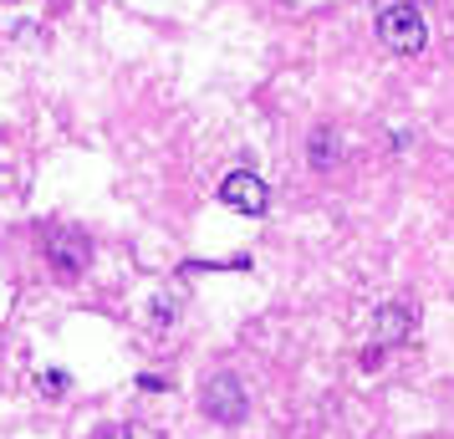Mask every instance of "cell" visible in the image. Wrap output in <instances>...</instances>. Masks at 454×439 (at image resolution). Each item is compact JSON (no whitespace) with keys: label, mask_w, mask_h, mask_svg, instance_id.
Wrapping results in <instances>:
<instances>
[{"label":"cell","mask_w":454,"mask_h":439,"mask_svg":"<svg viewBox=\"0 0 454 439\" xmlns=\"http://www.w3.org/2000/svg\"><path fill=\"white\" fill-rule=\"evenodd\" d=\"M378 36L388 51H403V57H419L424 46H429V26H424V11L403 0V5H388L383 16H378Z\"/></svg>","instance_id":"6da1fadb"},{"label":"cell","mask_w":454,"mask_h":439,"mask_svg":"<svg viewBox=\"0 0 454 439\" xmlns=\"http://www.w3.org/2000/svg\"><path fill=\"white\" fill-rule=\"evenodd\" d=\"M42 251H46V261H51L62 276H77L87 266L92 246H87L82 231H72V225H62V220H46V225H42Z\"/></svg>","instance_id":"7a4b0ae2"},{"label":"cell","mask_w":454,"mask_h":439,"mask_svg":"<svg viewBox=\"0 0 454 439\" xmlns=\"http://www.w3.org/2000/svg\"><path fill=\"white\" fill-rule=\"evenodd\" d=\"M205 414L215 419V424H240L246 419V388H240V378L235 373H215L205 388Z\"/></svg>","instance_id":"3957f363"},{"label":"cell","mask_w":454,"mask_h":439,"mask_svg":"<svg viewBox=\"0 0 454 439\" xmlns=\"http://www.w3.org/2000/svg\"><path fill=\"white\" fill-rule=\"evenodd\" d=\"M220 200H225L230 209H240V215H266L270 189H266V179H255L250 169H230L225 179H220Z\"/></svg>","instance_id":"277c9868"},{"label":"cell","mask_w":454,"mask_h":439,"mask_svg":"<svg viewBox=\"0 0 454 439\" xmlns=\"http://www.w3.org/2000/svg\"><path fill=\"white\" fill-rule=\"evenodd\" d=\"M409 327H413V312H409V307H398V302L378 312V342H398Z\"/></svg>","instance_id":"5b68a950"},{"label":"cell","mask_w":454,"mask_h":439,"mask_svg":"<svg viewBox=\"0 0 454 439\" xmlns=\"http://www.w3.org/2000/svg\"><path fill=\"white\" fill-rule=\"evenodd\" d=\"M311 164H317V169L332 164V144H327V133H317V144H311Z\"/></svg>","instance_id":"8992f818"},{"label":"cell","mask_w":454,"mask_h":439,"mask_svg":"<svg viewBox=\"0 0 454 439\" xmlns=\"http://www.w3.org/2000/svg\"><path fill=\"white\" fill-rule=\"evenodd\" d=\"M42 388H46L51 398H57V394L67 388V373H57V368H51V373H42Z\"/></svg>","instance_id":"52a82bcc"},{"label":"cell","mask_w":454,"mask_h":439,"mask_svg":"<svg viewBox=\"0 0 454 439\" xmlns=\"http://www.w3.org/2000/svg\"><path fill=\"white\" fill-rule=\"evenodd\" d=\"M113 439H128V435H123V429H118V435H113Z\"/></svg>","instance_id":"ba28073f"}]
</instances>
